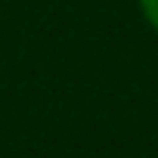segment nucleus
Instances as JSON below:
<instances>
[{
  "instance_id": "obj_1",
  "label": "nucleus",
  "mask_w": 158,
  "mask_h": 158,
  "mask_svg": "<svg viewBox=\"0 0 158 158\" xmlns=\"http://www.w3.org/2000/svg\"><path fill=\"white\" fill-rule=\"evenodd\" d=\"M136 6H139L146 25H149L152 31H158V0H136Z\"/></svg>"
}]
</instances>
